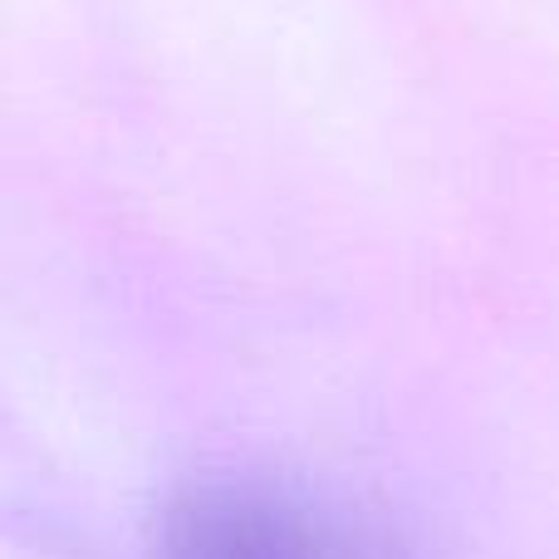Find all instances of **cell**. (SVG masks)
<instances>
[{
  "mask_svg": "<svg viewBox=\"0 0 559 559\" xmlns=\"http://www.w3.org/2000/svg\"><path fill=\"white\" fill-rule=\"evenodd\" d=\"M157 559H403L373 521L261 481L187 491L163 521Z\"/></svg>",
  "mask_w": 559,
  "mask_h": 559,
  "instance_id": "1",
  "label": "cell"
}]
</instances>
